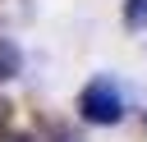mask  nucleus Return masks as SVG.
Wrapping results in <instances>:
<instances>
[{
  "label": "nucleus",
  "instance_id": "nucleus-1",
  "mask_svg": "<svg viewBox=\"0 0 147 142\" xmlns=\"http://www.w3.org/2000/svg\"><path fill=\"white\" fill-rule=\"evenodd\" d=\"M78 115L87 119V124H119V115H124V96H119V87H115V78H92L83 92H78Z\"/></svg>",
  "mask_w": 147,
  "mask_h": 142
},
{
  "label": "nucleus",
  "instance_id": "nucleus-3",
  "mask_svg": "<svg viewBox=\"0 0 147 142\" xmlns=\"http://www.w3.org/2000/svg\"><path fill=\"white\" fill-rule=\"evenodd\" d=\"M124 27L129 32H142L147 27V0H124Z\"/></svg>",
  "mask_w": 147,
  "mask_h": 142
},
{
  "label": "nucleus",
  "instance_id": "nucleus-7",
  "mask_svg": "<svg viewBox=\"0 0 147 142\" xmlns=\"http://www.w3.org/2000/svg\"><path fill=\"white\" fill-rule=\"evenodd\" d=\"M142 124H147V119H142Z\"/></svg>",
  "mask_w": 147,
  "mask_h": 142
},
{
  "label": "nucleus",
  "instance_id": "nucleus-6",
  "mask_svg": "<svg viewBox=\"0 0 147 142\" xmlns=\"http://www.w3.org/2000/svg\"><path fill=\"white\" fill-rule=\"evenodd\" d=\"M55 137H60V142H78V137H69V133H64V128H55Z\"/></svg>",
  "mask_w": 147,
  "mask_h": 142
},
{
  "label": "nucleus",
  "instance_id": "nucleus-5",
  "mask_svg": "<svg viewBox=\"0 0 147 142\" xmlns=\"http://www.w3.org/2000/svg\"><path fill=\"white\" fill-rule=\"evenodd\" d=\"M9 110H14V105H9V101H5V96H0V128H5V124H9Z\"/></svg>",
  "mask_w": 147,
  "mask_h": 142
},
{
  "label": "nucleus",
  "instance_id": "nucleus-2",
  "mask_svg": "<svg viewBox=\"0 0 147 142\" xmlns=\"http://www.w3.org/2000/svg\"><path fill=\"white\" fill-rule=\"evenodd\" d=\"M18 69H23V50H18L9 37H0V82L18 78Z\"/></svg>",
  "mask_w": 147,
  "mask_h": 142
},
{
  "label": "nucleus",
  "instance_id": "nucleus-4",
  "mask_svg": "<svg viewBox=\"0 0 147 142\" xmlns=\"http://www.w3.org/2000/svg\"><path fill=\"white\" fill-rule=\"evenodd\" d=\"M0 142H37V137H28V133H5Z\"/></svg>",
  "mask_w": 147,
  "mask_h": 142
}]
</instances>
